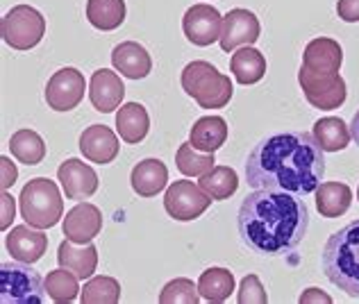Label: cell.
Wrapping results in <instances>:
<instances>
[{
  "label": "cell",
  "instance_id": "cell-31",
  "mask_svg": "<svg viewBox=\"0 0 359 304\" xmlns=\"http://www.w3.org/2000/svg\"><path fill=\"white\" fill-rule=\"evenodd\" d=\"M175 164L180 173L187 177H203L205 173H210L214 168L216 159H214V152H201L191 144H182L175 152Z\"/></svg>",
  "mask_w": 359,
  "mask_h": 304
},
{
  "label": "cell",
  "instance_id": "cell-39",
  "mask_svg": "<svg viewBox=\"0 0 359 304\" xmlns=\"http://www.w3.org/2000/svg\"><path fill=\"white\" fill-rule=\"evenodd\" d=\"M318 300H323V302H332L330 300L325 293H320L318 289H309L307 293H302L300 296V302H318Z\"/></svg>",
  "mask_w": 359,
  "mask_h": 304
},
{
  "label": "cell",
  "instance_id": "cell-10",
  "mask_svg": "<svg viewBox=\"0 0 359 304\" xmlns=\"http://www.w3.org/2000/svg\"><path fill=\"white\" fill-rule=\"evenodd\" d=\"M87 82L78 69H62L53 73V78L46 84V102L55 111H71L75 109L84 98Z\"/></svg>",
  "mask_w": 359,
  "mask_h": 304
},
{
  "label": "cell",
  "instance_id": "cell-14",
  "mask_svg": "<svg viewBox=\"0 0 359 304\" xmlns=\"http://www.w3.org/2000/svg\"><path fill=\"white\" fill-rule=\"evenodd\" d=\"M341 64H344V50L339 41L327 39V36H316V39H311L305 46L300 69L318 75H337L341 71Z\"/></svg>",
  "mask_w": 359,
  "mask_h": 304
},
{
  "label": "cell",
  "instance_id": "cell-28",
  "mask_svg": "<svg viewBox=\"0 0 359 304\" xmlns=\"http://www.w3.org/2000/svg\"><path fill=\"white\" fill-rule=\"evenodd\" d=\"M314 139L318 141V146L323 148L325 152H339L348 148V144H351V130H348V125L341 120V118H334V116H325L314 123Z\"/></svg>",
  "mask_w": 359,
  "mask_h": 304
},
{
  "label": "cell",
  "instance_id": "cell-26",
  "mask_svg": "<svg viewBox=\"0 0 359 304\" xmlns=\"http://www.w3.org/2000/svg\"><path fill=\"white\" fill-rule=\"evenodd\" d=\"M232 291H234V275L225 268H219V265L207 268L201 275V279H198V293L207 302L221 304L232 296Z\"/></svg>",
  "mask_w": 359,
  "mask_h": 304
},
{
  "label": "cell",
  "instance_id": "cell-16",
  "mask_svg": "<svg viewBox=\"0 0 359 304\" xmlns=\"http://www.w3.org/2000/svg\"><path fill=\"white\" fill-rule=\"evenodd\" d=\"M123 98H126V84H123L118 73L109 71V69H100L91 75L89 100L96 111L111 113L114 109L121 107Z\"/></svg>",
  "mask_w": 359,
  "mask_h": 304
},
{
  "label": "cell",
  "instance_id": "cell-8",
  "mask_svg": "<svg viewBox=\"0 0 359 304\" xmlns=\"http://www.w3.org/2000/svg\"><path fill=\"white\" fill-rule=\"evenodd\" d=\"M298 82L307 102L316 109H323V111L339 109L346 102V96H348L346 80L339 73L318 75V73H309L305 69H300Z\"/></svg>",
  "mask_w": 359,
  "mask_h": 304
},
{
  "label": "cell",
  "instance_id": "cell-24",
  "mask_svg": "<svg viewBox=\"0 0 359 304\" xmlns=\"http://www.w3.org/2000/svg\"><path fill=\"white\" fill-rule=\"evenodd\" d=\"M150 130V118L144 104L139 102H128L121 104L116 113V132L126 144H139L144 141Z\"/></svg>",
  "mask_w": 359,
  "mask_h": 304
},
{
  "label": "cell",
  "instance_id": "cell-2",
  "mask_svg": "<svg viewBox=\"0 0 359 304\" xmlns=\"http://www.w3.org/2000/svg\"><path fill=\"white\" fill-rule=\"evenodd\" d=\"M241 241L264 256L294 252L309 230V209L300 195L257 188L243 198L237 216Z\"/></svg>",
  "mask_w": 359,
  "mask_h": 304
},
{
  "label": "cell",
  "instance_id": "cell-37",
  "mask_svg": "<svg viewBox=\"0 0 359 304\" xmlns=\"http://www.w3.org/2000/svg\"><path fill=\"white\" fill-rule=\"evenodd\" d=\"M0 200H3V230H7L9 227V223L14 221V198L9 195L7 191H3V198H0Z\"/></svg>",
  "mask_w": 359,
  "mask_h": 304
},
{
  "label": "cell",
  "instance_id": "cell-7",
  "mask_svg": "<svg viewBox=\"0 0 359 304\" xmlns=\"http://www.w3.org/2000/svg\"><path fill=\"white\" fill-rule=\"evenodd\" d=\"M0 34L14 50H30L43 39L46 18L30 5H16L0 21Z\"/></svg>",
  "mask_w": 359,
  "mask_h": 304
},
{
  "label": "cell",
  "instance_id": "cell-6",
  "mask_svg": "<svg viewBox=\"0 0 359 304\" xmlns=\"http://www.w3.org/2000/svg\"><path fill=\"white\" fill-rule=\"evenodd\" d=\"M46 279L30 263L7 261L0 265V302L3 304H41L46 302Z\"/></svg>",
  "mask_w": 359,
  "mask_h": 304
},
{
  "label": "cell",
  "instance_id": "cell-22",
  "mask_svg": "<svg viewBox=\"0 0 359 304\" xmlns=\"http://www.w3.org/2000/svg\"><path fill=\"white\" fill-rule=\"evenodd\" d=\"M228 141V123L221 116H203L194 123L189 144L201 152H216Z\"/></svg>",
  "mask_w": 359,
  "mask_h": 304
},
{
  "label": "cell",
  "instance_id": "cell-3",
  "mask_svg": "<svg viewBox=\"0 0 359 304\" xmlns=\"http://www.w3.org/2000/svg\"><path fill=\"white\" fill-rule=\"evenodd\" d=\"M320 261L327 279L359 300V218L330 236Z\"/></svg>",
  "mask_w": 359,
  "mask_h": 304
},
{
  "label": "cell",
  "instance_id": "cell-4",
  "mask_svg": "<svg viewBox=\"0 0 359 304\" xmlns=\"http://www.w3.org/2000/svg\"><path fill=\"white\" fill-rule=\"evenodd\" d=\"M182 89L203 109H221L232 100V80L210 62H191L182 71Z\"/></svg>",
  "mask_w": 359,
  "mask_h": 304
},
{
  "label": "cell",
  "instance_id": "cell-35",
  "mask_svg": "<svg viewBox=\"0 0 359 304\" xmlns=\"http://www.w3.org/2000/svg\"><path fill=\"white\" fill-rule=\"evenodd\" d=\"M237 300H239V304H264V302H269V296H266V291H264L257 275H245V277L241 279Z\"/></svg>",
  "mask_w": 359,
  "mask_h": 304
},
{
  "label": "cell",
  "instance_id": "cell-5",
  "mask_svg": "<svg viewBox=\"0 0 359 304\" xmlns=\"http://www.w3.org/2000/svg\"><path fill=\"white\" fill-rule=\"evenodd\" d=\"M21 205V216L27 225L36 230H48L55 227L64 218V200L57 184L48 177L30 179L18 198Z\"/></svg>",
  "mask_w": 359,
  "mask_h": 304
},
{
  "label": "cell",
  "instance_id": "cell-11",
  "mask_svg": "<svg viewBox=\"0 0 359 304\" xmlns=\"http://www.w3.org/2000/svg\"><path fill=\"white\" fill-rule=\"evenodd\" d=\"M182 30L194 46H203L205 48V46H212L214 41L221 39L223 16L216 7L198 3L187 9V14L182 18Z\"/></svg>",
  "mask_w": 359,
  "mask_h": 304
},
{
  "label": "cell",
  "instance_id": "cell-23",
  "mask_svg": "<svg viewBox=\"0 0 359 304\" xmlns=\"http://www.w3.org/2000/svg\"><path fill=\"white\" fill-rule=\"evenodd\" d=\"M314 193H316V209L323 218L344 216L353 205V191L344 182H320Z\"/></svg>",
  "mask_w": 359,
  "mask_h": 304
},
{
  "label": "cell",
  "instance_id": "cell-40",
  "mask_svg": "<svg viewBox=\"0 0 359 304\" xmlns=\"http://www.w3.org/2000/svg\"><path fill=\"white\" fill-rule=\"evenodd\" d=\"M351 134L355 139V144L359 148V109L355 111V116H353V123H351Z\"/></svg>",
  "mask_w": 359,
  "mask_h": 304
},
{
  "label": "cell",
  "instance_id": "cell-41",
  "mask_svg": "<svg viewBox=\"0 0 359 304\" xmlns=\"http://www.w3.org/2000/svg\"><path fill=\"white\" fill-rule=\"evenodd\" d=\"M357 200H359V188H357Z\"/></svg>",
  "mask_w": 359,
  "mask_h": 304
},
{
  "label": "cell",
  "instance_id": "cell-38",
  "mask_svg": "<svg viewBox=\"0 0 359 304\" xmlns=\"http://www.w3.org/2000/svg\"><path fill=\"white\" fill-rule=\"evenodd\" d=\"M0 164H3V191H7V188L16 182V168L7 157L0 159Z\"/></svg>",
  "mask_w": 359,
  "mask_h": 304
},
{
  "label": "cell",
  "instance_id": "cell-21",
  "mask_svg": "<svg viewBox=\"0 0 359 304\" xmlns=\"http://www.w3.org/2000/svg\"><path fill=\"white\" fill-rule=\"evenodd\" d=\"M130 182L135 193L141 198H155L168 184V168L159 159H144L132 168Z\"/></svg>",
  "mask_w": 359,
  "mask_h": 304
},
{
  "label": "cell",
  "instance_id": "cell-1",
  "mask_svg": "<svg viewBox=\"0 0 359 304\" xmlns=\"http://www.w3.org/2000/svg\"><path fill=\"white\" fill-rule=\"evenodd\" d=\"M323 152L314 134L307 132L266 137L245 159V182L252 188L309 195L325 175Z\"/></svg>",
  "mask_w": 359,
  "mask_h": 304
},
{
  "label": "cell",
  "instance_id": "cell-32",
  "mask_svg": "<svg viewBox=\"0 0 359 304\" xmlns=\"http://www.w3.org/2000/svg\"><path fill=\"white\" fill-rule=\"evenodd\" d=\"M121 300V284L114 277L98 275L91 277L80 291L82 304H116Z\"/></svg>",
  "mask_w": 359,
  "mask_h": 304
},
{
  "label": "cell",
  "instance_id": "cell-19",
  "mask_svg": "<svg viewBox=\"0 0 359 304\" xmlns=\"http://www.w3.org/2000/svg\"><path fill=\"white\" fill-rule=\"evenodd\" d=\"M111 64L114 69L130 80H144L153 71V60L148 50L137 41H123L111 50Z\"/></svg>",
  "mask_w": 359,
  "mask_h": 304
},
{
  "label": "cell",
  "instance_id": "cell-30",
  "mask_svg": "<svg viewBox=\"0 0 359 304\" xmlns=\"http://www.w3.org/2000/svg\"><path fill=\"white\" fill-rule=\"evenodd\" d=\"M9 150L12 155L25 166H36L41 164L46 157V144L43 139L32 130H18L9 139Z\"/></svg>",
  "mask_w": 359,
  "mask_h": 304
},
{
  "label": "cell",
  "instance_id": "cell-36",
  "mask_svg": "<svg viewBox=\"0 0 359 304\" xmlns=\"http://www.w3.org/2000/svg\"><path fill=\"white\" fill-rule=\"evenodd\" d=\"M337 14L346 23H359V0H339Z\"/></svg>",
  "mask_w": 359,
  "mask_h": 304
},
{
  "label": "cell",
  "instance_id": "cell-25",
  "mask_svg": "<svg viewBox=\"0 0 359 304\" xmlns=\"http://www.w3.org/2000/svg\"><path fill=\"white\" fill-rule=\"evenodd\" d=\"M230 71L234 80L248 87V84L259 82L266 75V57L259 50L250 48V46H245V48L234 50V55L230 57Z\"/></svg>",
  "mask_w": 359,
  "mask_h": 304
},
{
  "label": "cell",
  "instance_id": "cell-13",
  "mask_svg": "<svg viewBox=\"0 0 359 304\" xmlns=\"http://www.w3.org/2000/svg\"><path fill=\"white\" fill-rule=\"evenodd\" d=\"M57 179L69 200H87L98 191V175L89 164L80 159H66L57 168Z\"/></svg>",
  "mask_w": 359,
  "mask_h": 304
},
{
  "label": "cell",
  "instance_id": "cell-9",
  "mask_svg": "<svg viewBox=\"0 0 359 304\" xmlns=\"http://www.w3.org/2000/svg\"><path fill=\"white\" fill-rule=\"evenodd\" d=\"M212 205V198L207 195L201 186H196L189 179H177L166 188L164 195V209L166 214L180 223L196 221L201 218Z\"/></svg>",
  "mask_w": 359,
  "mask_h": 304
},
{
  "label": "cell",
  "instance_id": "cell-27",
  "mask_svg": "<svg viewBox=\"0 0 359 304\" xmlns=\"http://www.w3.org/2000/svg\"><path fill=\"white\" fill-rule=\"evenodd\" d=\"M87 18L93 27L111 32L126 21V3L123 0H87Z\"/></svg>",
  "mask_w": 359,
  "mask_h": 304
},
{
  "label": "cell",
  "instance_id": "cell-17",
  "mask_svg": "<svg viewBox=\"0 0 359 304\" xmlns=\"http://www.w3.org/2000/svg\"><path fill=\"white\" fill-rule=\"evenodd\" d=\"M118 137L107 125H91L80 134V152L91 164H111L118 157Z\"/></svg>",
  "mask_w": 359,
  "mask_h": 304
},
{
  "label": "cell",
  "instance_id": "cell-29",
  "mask_svg": "<svg viewBox=\"0 0 359 304\" xmlns=\"http://www.w3.org/2000/svg\"><path fill=\"white\" fill-rule=\"evenodd\" d=\"M198 186L212 198V200H228L230 195L237 193L239 177L230 166H214L210 173L201 177Z\"/></svg>",
  "mask_w": 359,
  "mask_h": 304
},
{
  "label": "cell",
  "instance_id": "cell-20",
  "mask_svg": "<svg viewBox=\"0 0 359 304\" xmlns=\"http://www.w3.org/2000/svg\"><path fill=\"white\" fill-rule=\"evenodd\" d=\"M57 261L62 268L78 275V279H89L98 268V250L93 243H73L66 239L60 243Z\"/></svg>",
  "mask_w": 359,
  "mask_h": 304
},
{
  "label": "cell",
  "instance_id": "cell-15",
  "mask_svg": "<svg viewBox=\"0 0 359 304\" xmlns=\"http://www.w3.org/2000/svg\"><path fill=\"white\" fill-rule=\"evenodd\" d=\"M64 236L73 243H91L102 230V214L96 205L78 202L62 223Z\"/></svg>",
  "mask_w": 359,
  "mask_h": 304
},
{
  "label": "cell",
  "instance_id": "cell-18",
  "mask_svg": "<svg viewBox=\"0 0 359 304\" xmlns=\"http://www.w3.org/2000/svg\"><path fill=\"white\" fill-rule=\"evenodd\" d=\"M5 243H7L9 254H12L16 261H23L30 265L39 261L46 254V250H48V236L32 225L14 227V230L7 234Z\"/></svg>",
  "mask_w": 359,
  "mask_h": 304
},
{
  "label": "cell",
  "instance_id": "cell-33",
  "mask_svg": "<svg viewBox=\"0 0 359 304\" xmlns=\"http://www.w3.org/2000/svg\"><path fill=\"white\" fill-rule=\"evenodd\" d=\"M78 275L71 272L69 268H62L60 270H53L48 272L46 277V291H48V298L53 302H73L75 298H80V284H78Z\"/></svg>",
  "mask_w": 359,
  "mask_h": 304
},
{
  "label": "cell",
  "instance_id": "cell-12",
  "mask_svg": "<svg viewBox=\"0 0 359 304\" xmlns=\"http://www.w3.org/2000/svg\"><path fill=\"white\" fill-rule=\"evenodd\" d=\"M259 21L257 16L248 9H232L228 16H223V32H221V48L225 53H232L241 48V46H252L259 39Z\"/></svg>",
  "mask_w": 359,
  "mask_h": 304
},
{
  "label": "cell",
  "instance_id": "cell-34",
  "mask_svg": "<svg viewBox=\"0 0 359 304\" xmlns=\"http://www.w3.org/2000/svg\"><path fill=\"white\" fill-rule=\"evenodd\" d=\"M201 293L198 286L187 277H177L173 282H168L166 286L159 293V302L162 304H198Z\"/></svg>",
  "mask_w": 359,
  "mask_h": 304
}]
</instances>
